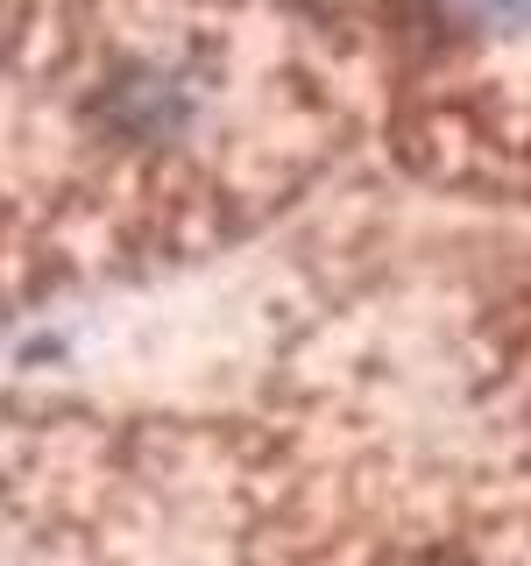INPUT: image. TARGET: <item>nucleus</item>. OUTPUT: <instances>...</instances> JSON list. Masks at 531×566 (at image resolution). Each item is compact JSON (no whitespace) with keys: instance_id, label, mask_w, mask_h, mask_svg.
<instances>
[{"instance_id":"obj_1","label":"nucleus","mask_w":531,"mask_h":566,"mask_svg":"<svg viewBox=\"0 0 531 566\" xmlns=\"http://www.w3.org/2000/svg\"><path fill=\"white\" fill-rule=\"evenodd\" d=\"M475 14H496V22H531V0H468Z\"/></svg>"}]
</instances>
